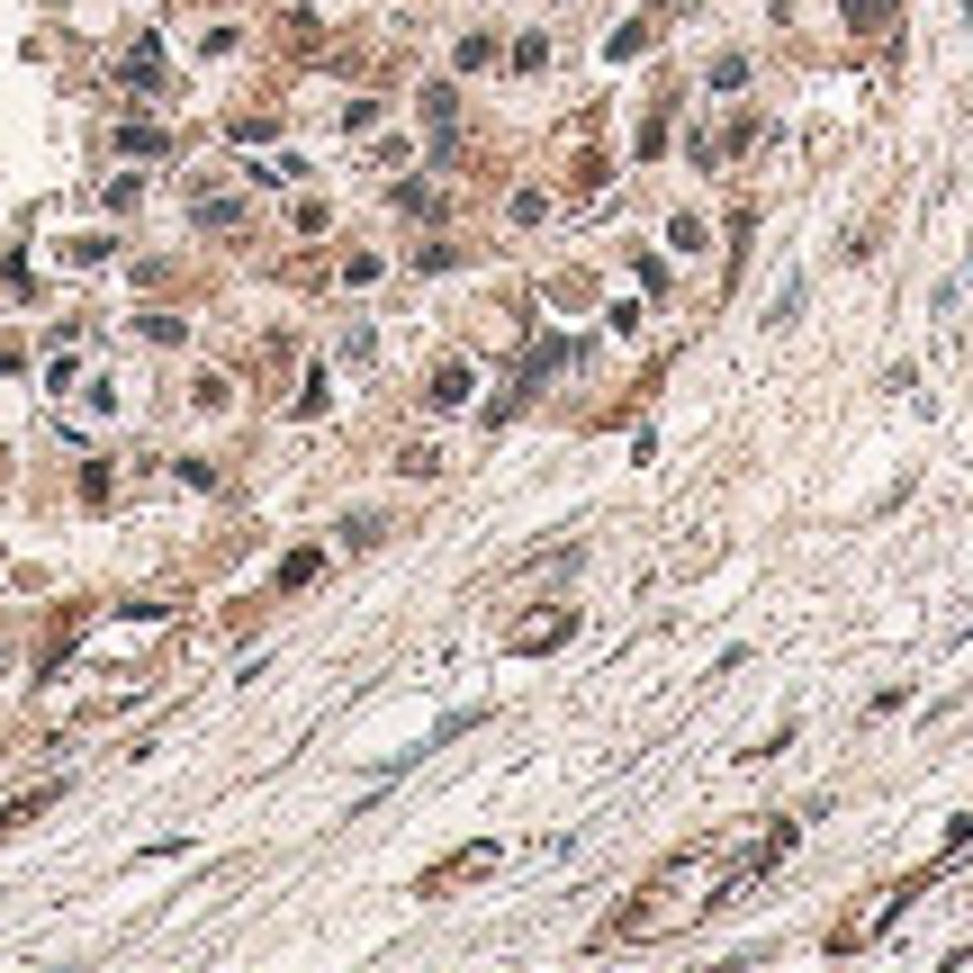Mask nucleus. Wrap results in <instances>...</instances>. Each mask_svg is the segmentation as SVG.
I'll return each mask as SVG.
<instances>
[{"instance_id":"1","label":"nucleus","mask_w":973,"mask_h":973,"mask_svg":"<svg viewBox=\"0 0 973 973\" xmlns=\"http://www.w3.org/2000/svg\"><path fill=\"white\" fill-rule=\"evenodd\" d=\"M496 54H505V45H496V37H486V28H469V37H460V54H451V63H460V73H486V63H496Z\"/></svg>"},{"instance_id":"2","label":"nucleus","mask_w":973,"mask_h":973,"mask_svg":"<svg viewBox=\"0 0 973 973\" xmlns=\"http://www.w3.org/2000/svg\"><path fill=\"white\" fill-rule=\"evenodd\" d=\"M190 406H198V414H226V406H235V388H226L217 370H198V379H190Z\"/></svg>"},{"instance_id":"3","label":"nucleus","mask_w":973,"mask_h":973,"mask_svg":"<svg viewBox=\"0 0 973 973\" xmlns=\"http://www.w3.org/2000/svg\"><path fill=\"white\" fill-rule=\"evenodd\" d=\"M649 37H658V19H622V28H613V54H641Z\"/></svg>"},{"instance_id":"4","label":"nucleus","mask_w":973,"mask_h":973,"mask_svg":"<svg viewBox=\"0 0 973 973\" xmlns=\"http://www.w3.org/2000/svg\"><path fill=\"white\" fill-rule=\"evenodd\" d=\"M460 397H469V370H460V361H451V370H442V379H433V406H460Z\"/></svg>"}]
</instances>
